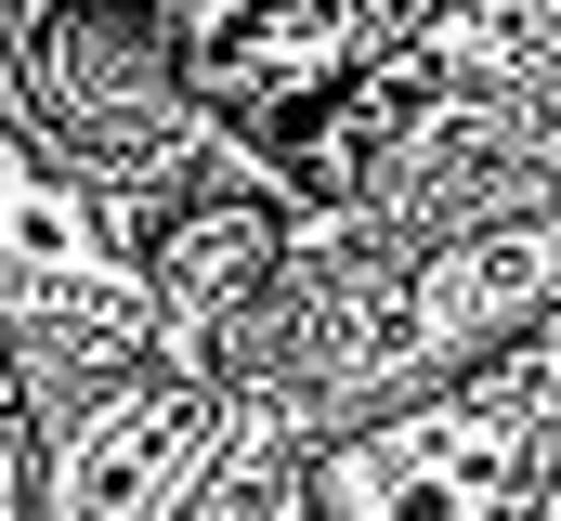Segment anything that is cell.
Instances as JSON below:
<instances>
[{
	"mask_svg": "<svg viewBox=\"0 0 561 521\" xmlns=\"http://www.w3.org/2000/svg\"><path fill=\"white\" fill-rule=\"evenodd\" d=\"M327 483H340V509H353V521H483L470 417H444V430H379V443H353Z\"/></svg>",
	"mask_w": 561,
	"mask_h": 521,
	"instance_id": "cell-2",
	"label": "cell"
},
{
	"mask_svg": "<svg viewBox=\"0 0 561 521\" xmlns=\"http://www.w3.org/2000/svg\"><path fill=\"white\" fill-rule=\"evenodd\" d=\"M327 79H340V26H262V39H236V66H222V105L275 118L287 92H327Z\"/></svg>",
	"mask_w": 561,
	"mask_h": 521,
	"instance_id": "cell-4",
	"label": "cell"
},
{
	"mask_svg": "<svg viewBox=\"0 0 561 521\" xmlns=\"http://www.w3.org/2000/svg\"><path fill=\"white\" fill-rule=\"evenodd\" d=\"M0 260H26V274H92V222H79V196L0 170Z\"/></svg>",
	"mask_w": 561,
	"mask_h": 521,
	"instance_id": "cell-5",
	"label": "cell"
},
{
	"mask_svg": "<svg viewBox=\"0 0 561 521\" xmlns=\"http://www.w3.org/2000/svg\"><path fill=\"white\" fill-rule=\"evenodd\" d=\"M0 521H26V470H13V443H0Z\"/></svg>",
	"mask_w": 561,
	"mask_h": 521,
	"instance_id": "cell-6",
	"label": "cell"
},
{
	"mask_svg": "<svg viewBox=\"0 0 561 521\" xmlns=\"http://www.w3.org/2000/svg\"><path fill=\"white\" fill-rule=\"evenodd\" d=\"M196 443H209V404H196L183 379L118 391V404L79 430V456H66V521H157L170 496H183Z\"/></svg>",
	"mask_w": 561,
	"mask_h": 521,
	"instance_id": "cell-1",
	"label": "cell"
},
{
	"mask_svg": "<svg viewBox=\"0 0 561 521\" xmlns=\"http://www.w3.org/2000/svg\"><path fill=\"white\" fill-rule=\"evenodd\" d=\"M262 260H275V222H262V209H196V222H170L157 287H170L183 313H236V300L262 287Z\"/></svg>",
	"mask_w": 561,
	"mask_h": 521,
	"instance_id": "cell-3",
	"label": "cell"
}]
</instances>
